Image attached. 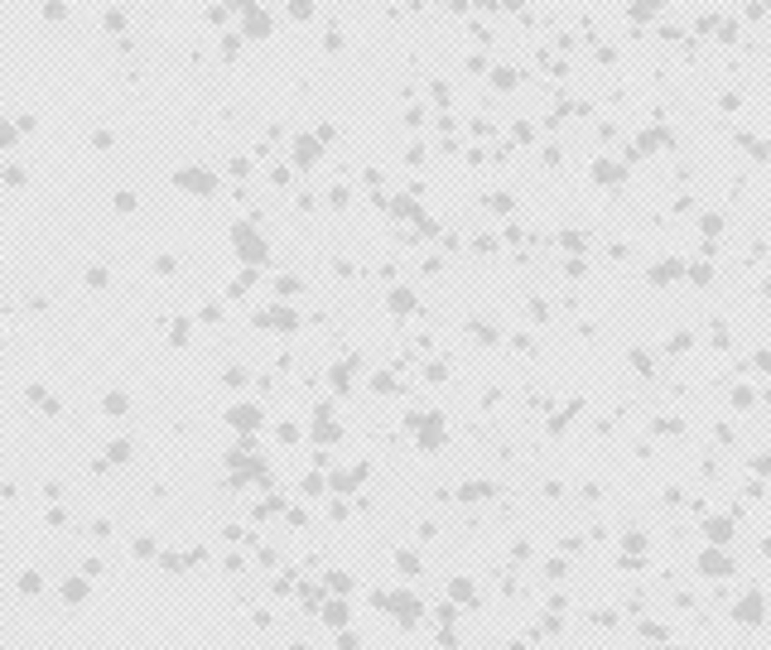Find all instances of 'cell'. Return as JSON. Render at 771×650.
I'll list each match as a JSON object with an SVG mask.
<instances>
[{"label":"cell","mask_w":771,"mask_h":650,"mask_svg":"<svg viewBox=\"0 0 771 650\" xmlns=\"http://www.w3.org/2000/svg\"><path fill=\"white\" fill-rule=\"evenodd\" d=\"M227 419H237V429H256V409H237V414H227Z\"/></svg>","instance_id":"obj_2"},{"label":"cell","mask_w":771,"mask_h":650,"mask_svg":"<svg viewBox=\"0 0 771 650\" xmlns=\"http://www.w3.org/2000/svg\"><path fill=\"white\" fill-rule=\"evenodd\" d=\"M179 183H189V193H213L208 188V183H213L208 174H179Z\"/></svg>","instance_id":"obj_1"}]
</instances>
